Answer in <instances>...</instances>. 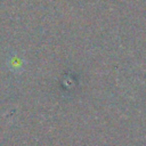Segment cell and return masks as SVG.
<instances>
[{
    "instance_id": "obj_1",
    "label": "cell",
    "mask_w": 146,
    "mask_h": 146,
    "mask_svg": "<svg viewBox=\"0 0 146 146\" xmlns=\"http://www.w3.org/2000/svg\"><path fill=\"white\" fill-rule=\"evenodd\" d=\"M9 66H10L11 68L18 70V68H22L23 63H22V60L19 59V57L14 56V57H11V58H10V60H9Z\"/></svg>"
}]
</instances>
